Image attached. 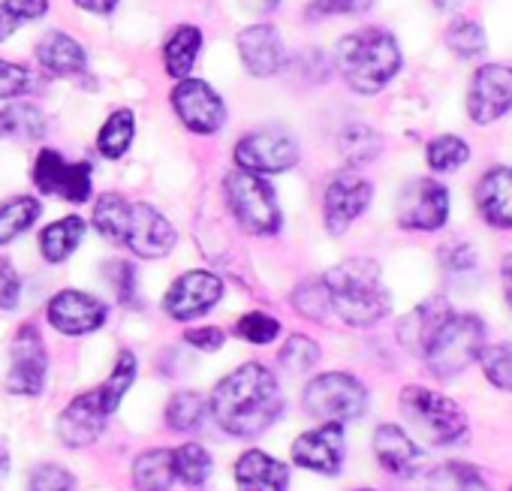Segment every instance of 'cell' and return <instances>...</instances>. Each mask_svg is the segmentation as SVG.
<instances>
[{
    "label": "cell",
    "instance_id": "6da1fadb",
    "mask_svg": "<svg viewBox=\"0 0 512 491\" xmlns=\"http://www.w3.org/2000/svg\"><path fill=\"white\" fill-rule=\"evenodd\" d=\"M284 410L281 386L269 368L247 362L226 374L211 392V413L232 437H256L278 422Z\"/></svg>",
    "mask_w": 512,
    "mask_h": 491
},
{
    "label": "cell",
    "instance_id": "7a4b0ae2",
    "mask_svg": "<svg viewBox=\"0 0 512 491\" xmlns=\"http://www.w3.org/2000/svg\"><path fill=\"white\" fill-rule=\"evenodd\" d=\"M338 70L344 82L365 97L380 94L401 70L398 40L383 28H362L338 43Z\"/></svg>",
    "mask_w": 512,
    "mask_h": 491
},
{
    "label": "cell",
    "instance_id": "3957f363",
    "mask_svg": "<svg viewBox=\"0 0 512 491\" xmlns=\"http://www.w3.org/2000/svg\"><path fill=\"white\" fill-rule=\"evenodd\" d=\"M329 308L347 326H374L389 314V293L374 260H347L323 278Z\"/></svg>",
    "mask_w": 512,
    "mask_h": 491
},
{
    "label": "cell",
    "instance_id": "277c9868",
    "mask_svg": "<svg viewBox=\"0 0 512 491\" xmlns=\"http://www.w3.org/2000/svg\"><path fill=\"white\" fill-rule=\"evenodd\" d=\"M485 347V326L473 314H449L434 338L425 347V362L437 377H455L473 359H479V350Z\"/></svg>",
    "mask_w": 512,
    "mask_h": 491
},
{
    "label": "cell",
    "instance_id": "5b68a950",
    "mask_svg": "<svg viewBox=\"0 0 512 491\" xmlns=\"http://www.w3.org/2000/svg\"><path fill=\"white\" fill-rule=\"evenodd\" d=\"M229 211L235 214L238 226L250 235H275L281 229V208L272 184L263 175L253 172H232L223 181Z\"/></svg>",
    "mask_w": 512,
    "mask_h": 491
},
{
    "label": "cell",
    "instance_id": "8992f818",
    "mask_svg": "<svg viewBox=\"0 0 512 491\" xmlns=\"http://www.w3.org/2000/svg\"><path fill=\"white\" fill-rule=\"evenodd\" d=\"M401 413L434 446H449L467 431V419L461 407L425 386H407L401 392Z\"/></svg>",
    "mask_w": 512,
    "mask_h": 491
},
{
    "label": "cell",
    "instance_id": "52a82bcc",
    "mask_svg": "<svg viewBox=\"0 0 512 491\" xmlns=\"http://www.w3.org/2000/svg\"><path fill=\"white\" fill-rule=\"evenodd\" d=\"M368 407V389L353 377L341 371L320 374L305 389V410L308 416L320 422H353Z\"/></svg>",
    "mask_w": 512,
    "mask_h": 491
},
{
    "label": "cell",
    "instance_id": "ba28073f",
    "mask_svg": "<svg viewBox=\"0 0 512 491\" xmlns=\"http://www.w3.org/2000/svg\"><path fill=\"white\" fill-rule=\"evenodd\" d=\"M235 163L253 175H278L299 163V142L284 130H256L235 145Z\"/></svg>",
    "mask_w": 512,
    "mask_h": 491
},
{
    "label": "cell",
    "instance_id": "9c48e42d",
    "mask_svg": "<svg viewBox=\"0 0 512 491\" xmlns=\"http://www.w3.org/2000/svg\"><path fill=\"white\" fill-rule=\"evenodd\" d=\"M46 374H49V353L43 344V335L37 326L25 323L10 347V374H7V392L10 395H40L46 386Z\"/></svg>",
    "mask_w": 512,
    "mask_h": 491
},
{
    "label": "cell",
    "instance_id": "30bf717a",
    "mask_svg": "<svg viewBox=\"0 0 512 491\" xmlns=\"http://www.w3.org/2000/svg\"><path fill=\"white\" fill-rule=\"evenodd\" d=\"M449 217V190L434 178H416L398 193V223L413 232H434Z\"/></svg>",
    "mask_w": 512,
    "mask_h": 491
},
{
    "label": "cell",
    "instance_id": "8fae6325",
    "mask_svg": "<svg viewBox=\"0 0 512 491\" xmlns=\"http://www.w3.org/2000/svg\"><path fill=\"white\" fill-rule=\"evenodd\" d=\"M172 109L190 133L211 136L226 121V106L220 94L202 79H181L172 91Z\"/></svg>",
    "mask_w": 512,
    "mask_h": 491
},
{
    "label": "cell",
    "instance_id": "7c38bea8",
    "mask_svg": "<svg viewBox=\"0 0 512 491\" xmlns=\"http://www.w3.org/2000/svg\"><path fill=\"white\" fill-rule=\"evenodd\" d=\"M175 226L151 205L145 202H130L127 223H124V238L121 244L142 257V260H160L175 248Z\"/></svg>",
    "mask_w": 512,
    "mask_h": 491
},
{
    "label": "cell",
    "instance_id": "4fadbf2b",
    "mask_svg": "<svg viewBox=\"0 0 512 491\" xmlns=\"http://www.w3.org/2000/svg\"><path fill=\"white\" fill-rule=\"evenodd\" d=\"M512 109V64H485L473 73L467 115L476 124H491Z\"/></svg>",
    "mask_w": 512,
    "mask_h": 491
},
{
    "label": "cell",
    "instance_id": "5bb4252c",
    "mask_svg": "<svg viewBox=\"0 0 512 491\" xmlns=\"http://www.w3.org/2000/svg\"><path fill=\"white\" fill-rule=\"evenodd\" d=\"M34 184L43 193H55L67 202H88L91 199V166L88 163H67L58 151L46 148L34 166Z\"/></svg>",
    "mask_w": 512,
    "mask_h": 491
},
{
    "label": "cell",
    "instance_id": "9a60e30c",
    "mask_svg": "<svg viewBox=\"0 0 512 491\" xmlns=\"http://www.w3.org/2000/svg\"><path fill=\"white\" fill-rule=\"evenodd\" d=\"M223 296V281L211 272H184L166 293L163 308L172 320L187 323L208 314Z\"/></svg>",
    "mask_w": 512,
    "mask_h": 491
},
{
    "label": "cell",
    "instance_id": "2e32d148",
    "mask_svg": "<svg viewBox=\"0 0 512 491\" xmlns=\"http://www.w3.org/2000/svg\"><path fill=\"white\" fill-rule=\"evenodd\" d=\"M374 187L371 181H365L356 172H341L329 181L326 187V199H323V211H326V229L332 235L347 232V226L365 214V208L371 205Z\"/></svg>",
    "mask_w": 512,
    "mask_h": 491
},
{
    "label": "cell",
    "instance_id": "e0dca14e",
    "mask_svg": "<svg viewBox=\"0 0 512 491\" xmlns=\"http://www.w3.org/2000/svg\"><path fill=\"white\" fill-rule=\"evenodd\" d=\"M293 464L335 476L344 464V428L338 422H323L296 437L293 443Z\"/></svg>",
    "mask_w": 512,
    "mask_h": 491
},
{
    "label": "cell",
    "instance_id": "ac0fdd59",
    "mask_svg": "<svg viewBox=\"0 0 512 491\" xmlns=\"http://www.w3.org/2000/svg\"><path fill=\"white\" fill-rule=\"evenodd\" d=\"M238 55L250 76L269 79L278 76L287 64V49L281 34L272 25H250L238 34Z\"/></svg>",
    "mask_w": 512,
    "mask_h": 491
},
{
    "label": "cell",
    "instance_id": "d6986e66",
    "mask_svg": "<svg viewBox=\"0 0 512 491\" xmlns=\"http://www.w3.org/2000/svg\"><path fill=\"white\" fill-rule=\"evenodd\" d=\"M46 314H49V323L61 335H88V332L103 329L106 323V305L82 290H61L49 302Z\"/></svg>",
    "mask_w": 512,
    "mask_h": 491
},
{
    "label": "cell",
    "instance_id": "ffe728a7",
    "mask_svg": "<svg viewBox=\"0 0 512 491\" xmlns=\"http://www.w3.org/2000/svg\"><path fill=\"white\" fill-rule=\"evenodd\" d=\"M106 419H109V413L100 407L97 395L85 392V395L73 398L64 407V413L58 416V437L70 449L91 446L94 440H100V434L106 428Z\"/></svg>",
    "mask_w": 512,
    "mask_h": 491
},
{
    "label": "cell",
    "instance_id": "44dd1931",
    "mask_svg": "<svg viewBox=\"0 0 512 491\" xmlns=\"http://www.w3.org/2000/svg\"><path fill=\"white\" fill-rule=\"evenodd\" d=\"M476 208L488 226L512 229V169H488L476 184Z\"/></svg>",
    "mask_w": 512,
    "mask_h": 491
},
{
    "label": "cell",
    "instance_id": "7402d4cb",
    "mask_svg": "<svg viewBox=\"0 0 512 491\" xmlns=\"http://www.w3.org/2000/svg\"><path fill=\"white\" fill-rule=\"evenodd\" d=\"M235 488L238 491H287L290 488V470L278 458L247 449L235 461Z\"/></svg>",
    "mask_w": 512,
    "mask_h": 491
},
{
    "label": "cell",
    "instance_id": "603a6c76",
    "mask_svg": "<svg viewBox=\"0 0 512 491\" xmlns=\"http://www.w3.org/2000/svg\"><path fill=\"white\" fill-rule=\"evenodd\" d=\"M374 452L383 470L395 476H413L422 464V449L398 425H380L374 431Z\"/></svg>",
    "mask_w": 512,
    "mask_h": 491
},
{
    "label": "cell",
    "instance_id": "cb8c5ba5",
    "mask_svg": "<svg viewBox=\"0 0 512 491\" xmlns=\"http://www.w3.org/2000/svg\"><path fill=\"white\" fill-rule=\"evenodd\" d=\"M37 61L49 76H58V79H73L88 70L85 49L64 31H52L40 40Z\"/></svg>",
    "mask_w": 512,
    "mask_h": 491
},
{
    "label": "cell",
    "instance_id": "d4e9b609",
    "mask_svg": "<svg viewBox=\"0 0 512 491\" xmlns=\"http://www.w3.org/2000/svg\"><path fill=\"white\" fill-rule=\"evenodd\" d=\"M449 314H452V311H449L440 299H431V302L419 305V308L410 311V314L401 320V326H398L401 344H404L407 350H413V353H425V347H428V341L434 338L437 326H440Z\"/></svg>",
    "mask_w": 512,
    "mask_h": 491
},
{
    "label": "cell",
    "instance_id": "484cf974",
    "mask_svg": "<svg viewBox=\"0 0 512 491\" xmlns=\"http://www.w3.org/2000/svg\"><path fill=\"white\" fill-rule=\"evenodd\" d=\"M199 49H202V31L193 28V25H181L172 31V37L166 40L163 46V64H166V73L172 79H190V70L199 58Z\"/></svg>",
    "mask_w": 512,
    "mask_h": 491
},
{
    "label": "cell",
    "instance_id": "4316f807",
    "mask_svg": "<svg viewBox=\"0 0 512 491\" xmlns=\"http://www.w3.org/2000/svg\"><path fill=\"white\" fill-rule=\"evenodd\" d=\"M82 238H85V220L79 214H70V217H61L43 229L40 251L49 263H64L82 244Z\"/></svg>",
    "mask_w": 512,
    "mask_h": 491
},
{
    "label": "cell",
    "instance_id": "83f0119b",
    "mask_svg": "<svg viewBox=\"0 0 512 491\" xmlns=\"http://www.w3.org/2000/svg\"><path fill=\"white\" fill-rule=\"evenodd\" d=\"M175 464L172 449H148L133 461V485L139 491H172Z\"/></svg>",
    "mask_w": 512,
    "mask_h": 491
},
{
    "label": "cell",
    "instance_id": "f1b7e54d",
    "mask_svg": "<svg viewBox=\"0 0 512 491\" xmlns=\"http://www.w3.org/2000/svg\"><path fill=\"white\" fill-rule=\"evenodd\" d=\"M0 136L37 142L46 136V115L28 103H7L0 106Z\"/></svg>",
    "mask_w": 512,
    "mask_h": 491
},
{
    "label": "cell",
    "instance_id": "f546056e",
    "mask_svg": "<svg viewBox=\"0 0 512 491\" xmlns=\"http://www.w3.org/2000/svg\"><path fill=\"white\" fill-rule=\"evenodd\" d=\"M40 220V202L34 196H13L0 202V244L16 241Z\"/></svg>",
    "mask_w": 512,
    "mask_h": 491
},
{
    "label": "cell",
    "instance_id": "4dcf8cb0",
    "mask_svg": "<svg viewBox=\"0 0 512 491\" xmlns=\"http://www.w3.org/2000/svg\"><path fill=\"white\" fill-rule=\"evenodd\" d=\"M133 380H136V356H133L130 350H124V353L118 356L112 374L106 377V383H100V386L94 389L100 407H103L109 416L121 407V401H124L127 389L133 386Z\"/></svg>",
    "mask_w": 512,
    "mask_h": 491
},
{
    "label": "cell",
    "instance_id": "1f68e13d",
    "mask_svg": "<svg viewBox=\"0 0 512 491\" xmlns=\"http://www.w3.org/2000/svg\"><path fill=\"white\" fill-rule=\"evenodd\" d=\"M133 133H136V121H133V112L130 109H118L106 118V124L100 127L97 133V148L103 157L109 160H118L127 154L130 142H133Z\"/></svg>",
    "mask_w": 512,
    "mask_h": 491
},
{
    "label": "cell",
    "instance_id": "d6a6232c",
    "mask_svg": "<svg viewBox=\"0 0 512 491\" xmlns=\"http://www.w3.org/2000/svg\"><path fill=\"white\" fill-rule=\"evenodd\" d=\"M380 148H383V139L377 136V130H371L365 124H350L338 136V151L350 166L371 163L380 154Z\"/></svg>",
    "mask_w": 512,
    "mask_h": 491
},
{
    "label": "cell",
    "instance_id": "836d02e7",
    "mask_svg": "<svg viewBox=\"0 0 512 491\" xmlns=\"http://www.w3.org/2000/svg\"><path fill=\"white\" fill-rule=\"evenodd\" d=\"M172 464H175V479H181L190 488H202L211 476V455L199 443H184L172 449Z\"/></svg>",
    "mask_w": 512,
    "mask_h": 491
},
{
    "label": "cell",
    "instance_id": "e575fe53",
    "mask_svg": "<svg viewBox=\"0 0 512 491\" xmlns=\"http://www.w3.org/2000/svg\"><path fill=\"white\" fill-rule=\"evenodd\" d=\"M49 0H0V43L10 40L19 28L43 19Z\"/></svg>",
    "mask_w": 512,
    "mask_h": 491
},
{
    "label": "cell",
    "instance_id": "d590c367",
    "mask_svg": "<svg viewBox=\"0 0 512 491\" xmlns=\"http://www.w3.org/2000/svg\"><path fill=\"white\" fill-rule=\"evenodd\" d=\"M127 211H130V202H127L124 196H118V193L100 196L97 205H94V229H97L103 238L121 244V238H124V223H127Z\"/></svg>",
    "mask_w": 512,
    "mask_h": 491
},
{
    "label": "cell",
    "instance_id": "8d00e7d4",
    "mask_svg": "<svg viewBox=\"0 0 512 491\" xmlns=\"http://www.w3.org/2000/svg\"><path fill=\"white\" fill-rule=\"evenodd\" d=\"M205 419V401L196 392H175L166 404V425L172 431H196Z\"/></svg>",
    "mask_w": 512,
    "mask_h": 491
},
{
    "label": "cell",
    "instance_id": "74e56055",
    "mask_svg": "<svg viewBox=\"0 0 512 491\" xmlns=\"http://www.w3.org/2000/svg\"><path fill=\"white\" fill-rule=\"evenodd\" d=\"M428 491H488V485L467 464H443L428 476Z\"/></svg>",
    "mask_w": 512,
    "mask_h": 491
},
{
    "label": "cell",
    "instance_id": "f35d334b",
    "mask_svg": "<svg viewBox=\"0 0 512 491\" xmlns=\"http://www.w3.org/2000/svg\"><path fill=\"white\" fill-rule=\"evenodd\" d=\"M446 46H449L458 58L473 61V58L485 55L488 40H485V31H482L476 22H470V19H458V22H452V25H449V31H446Z\"/></svg>",
    "mask_w": 512,
    "mask_h": 491
},
{
    "label": "cell",
    "instance_id": "ab89813d",
    "mask_svg": "<svg viewBox=\"0 0 512 491\" xmlns=\"http://www.w3.org/2000/svg\"><path fill=\"white\" fill-rule=\"evenodd\" d=\"M470 160V148L464 139L458 136H437L428 145V166L434 172H455L458 166H464Z\"/></svg>",
    "mask_w": 512,
    "mask_h": 491
},
{
    "label": "cell",
    "instance_id": "60d3db41",
    "mask_svg": "<svg viewBox=\"0 0 512 491\" xmlns=\"http://www.w3.org/2000/svg\"><path fill=\"white\" fill-rule=\"evenodd\" d=\"M479 362L482 371L488 377V383H494L497 389L512 392V344H491L479 350Z\"/></svg>",
    "mask_w": 512,
    "mask_h": 491
},
{
    "label": "cell",
    "instance_id": "b9f144b4",
    "mask_svg": "<svg viewBox=\"0 0 512 491\" xmlns=\"http://www.w3.org/2000/svg\"><path fill=\"white\" fill-rule=\"evenodd\" d=\"M317 359H320V347L305 335H293L281 350V365L290 374H308L317 365Z\"/></svg>",
    "mask_w": 512,
    "mask_h": 491
},
{
    "label": "cell",
    "instance_id": "7bdbcfd3",
    "mask_svg": "<svg viewBox=\"0 0 512 491\" xmlns=\"http://www.w3.org/2000/svg\"><path fill=\"white\" fill-rule=\"evenodd\" d=\"M235 335L250 341V344H272L278 335H281V323L263 311H253V314H244L235 326Z\"/></svg>",
    "mask_w": 512,
    "mask_h": 491
},
{
    "label": "cell",
    "instance_id": "ee69618b",
    "mask_svg": "<svg viewBox=\"0 0 512 491\" xmlns=\"http://www.w3.org/2000/svg\"><path fill=\"white\" fill-rule=\"evenodd\" d=\"M293 305L302 317L308 320H323L326 311H329V296H326V287L323 281H308L302 284L296 293H293Z\"/></svg>",
    "mask_w": 512,
    "mask_h": 491
},
{
    "label": "cell",
    "instance_id": "f6af8a7d",
    "mask_svg": "<svg viewBox=\"0 0 512 491\" xmlns=\"http://www.w3.org/2000/svg\"><path fill=\"white\" fill-rule=\"evenodd\" d=\"M73 488H76V476L61 464H40L28 482V491H73Z\"/></svg>",
    "mask_w": 512,
    "mask_h": 491
},
{
    "label": "cell",
    "instance_id": "bcb514c9",
    "mask_svg": "<svg viewBox=\"0 0 512 491\" xmlns=\"http://www.w3.org/2000/svg\"><path fill=\"white\" fill-rule=\"evenodd\" d=\"M31 88V73L22 64L0 61V100H16L28 94Z\"/></svg>",
    "mask_w": 512,
    "mask_h": 491
},
{
    "label": "cell",
    "instance_id": "7dc6e473",
    "mask_svg": "<svg viewBox=\"0 0 512 491\" xmlns=\"http://www.w3.org/2000/svg\"><path fill=\"white\" fill-rule=\"evenodd\" d=\"M106 278H109V284H112V290H115L121 305H133L136 302V272H133L130 263H121V260L109 263L106 266Z\"/></svg>",
    "mask_w": 512,
    "mask_h": 491
},
{
    "label": "cell",
    "instance_id": "c3c4849f",
    "mask_svg": "<svg viewBox=\"0 0 512 491\" xmlns=\"http://www.w3.org/2000/svg\"><path fill=\"white\" fill-rule=\"evenodd\" d=\"M19 302H22V278L7 257H0V311H16Z\"/></svg>",
    "mask_w": 512,
    "mask_h": 491
},
{
    "label": "cell",
    "instance_id": "681fc988",
    "mask_svg": "<svg viewBox=\"0 0 512 491\" xmlns=\"http://www.w3.org/2000/svg\"><path fill=\"white\" fill-rule=\"evenodd\" d=\"M374 0H314L308 7L311 19H326V16H350V13H365Z\"/></svg>",
    "mask_w": 512,
    "mask_h": 491
},
{
    "label": "cell",
    "instance_id": "f907efd6",
    "mask_svg": "<svg viewBox=\"0 0 512 491\" xmlns=\"http://www.w3.org/2000/svg\"><path fill=\"white\" fill-rule=\"evenodd\" d=\"M184 341L196 350H205V353H214L223 347V332L214 329V326H199V329H190L184 332Z\"/></svg>",
    "mask_w": 512,
    "mask_h": 491
},
{
    "label": "cell",
    "instance_id": "816d5d0a",
    "mask_svg": "<svg viewBox=\"0 0 512 491\" xmlns=\"http://www.w3.org/2000/svg\"><path fill=\"white\" fill-rule=\"evenodd\" d=\"M476 263L473 251L467 244H452V248H443V266L452 269V272H461V269H470Z\"/></svg>",
    "mask_w": 512,
    "mask_h": 491
},
{
    "label": "cell",
    "instance_id": "f5cc1de1",
    "mask_svg": "<svg viewBox=\"0 0 512 491\" xmlns=\"http://www.w3.org/2000/svg\"><path fill=\"white\" fill-rule=\"evenodd\" d=\"M76 4L82 7V10H88V13H94V16H109L121 0H76Z\"/></svg>",
    "mask_w": 512,
    "mask_h": 491
},
{
    "label": "cell",
    "instance_id": "db71d44e",
    "mask_svg": "<svg viewBox=\"0 0 512 491\" xmlns=\"http://www.w3.org/2000/svg\"><path fill=\"white\" fill-rule=\"evenodd\" d=\"M503 293H506V302H509V308H512V254H509L506 263H503Z\"/></svg>",
    "mask_w": 512,
    "mask_h": 491
},
{
    "label": "cell",
    "instance_id": "11a10c76",
    "mask_svg": "<svg viewBox=\"0 0 512 491\" xmlns=\"http://www.w3.org/2000/svg\"><path fill=\"white\" fill-rule=\"evenodd\" d=\"M434 7H437L440 13H455V10L464 7V0H434Z\"/></svg>",
    "mask_w": 512,
    "mask_h": 491
},
{
    "label": "cell",
    "instance_id": "9f6ffc18",
    "mask_svg": "<svg viewBox=\"0 0 512 491\" xmlns=\"http://www.w3.org/2000/svg\"><path fill=\"white\" fill-rule=\"evenodd\" d=\"M247 4L253 7V10H260V13H269V10H275L281 0H247Z\"/></svg>",
    "mask_w": 512,
    "mask_h": 491
},
{
    "label": "cell",
    "instance_id": "6f0895ef",
    "mask_svg": "<svg viewBox=\"0 0 512 491\" xmlns=\"http://www.w3.org/2000/svg\"><path fill=\"white\" fill-rule=\"evenodd\" d=\"M365 491H371V488H365Z\"/></svg>",
    "mask_w": 512,
    "mask_h": 491
}]
</instances>
